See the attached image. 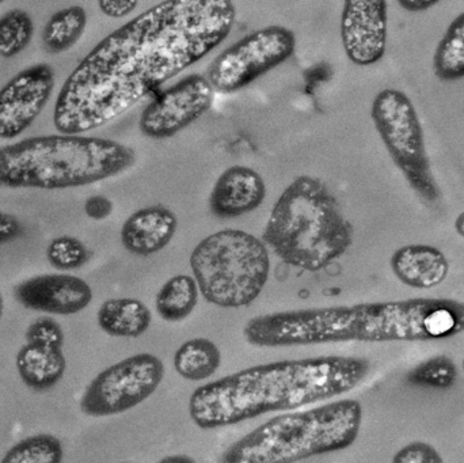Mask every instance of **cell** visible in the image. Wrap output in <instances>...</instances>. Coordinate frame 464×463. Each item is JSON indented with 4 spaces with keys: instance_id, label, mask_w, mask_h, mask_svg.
<instances>
[{
    "instance_id": "6da1fadb",
    "label": "cell",
    "mask_w": 464,
    "mask_h": 463,
    "mask_svg": "<svg viewBox=\"0 0 464 463\" xmlns=\"http://www.w3.org/2000/svg\"><path fill=\"white\" fill-rule=\"evenodd\" d=\"M235 18L232 0H163L139 14L65 79L54 103L57 132L81 135L119 119L225 43Z\"/></svg>"
},
{
    "instance_id": "7a4b0ae2",
    "label": "cell",
    "mask_w": 464,
    "mask_h": 463,
    "mask_svg": "<svg viewBox=\"0 0 464 463\" xmlns=\"http://www.w3.org/2000/svg\"><path fill=\"white\" fill-rule=\"evenodd\" d=\"M370 369L367 359L346 356L259 364L196 389L188 410L201 429L235 426L343 396L357 388Z\"/></svg>"
},
{
    "instance_id": "3957f363",
    "label": "cell",
    "mask_w": 464,
    "mask_h": 463,
    "mask_svg": "<svg viewBox=\"0 0 464 463\" xmlns=\"http://www.w3.org/2000/svg\"><path fill=\"white\" fill-rule=\"evenodd\" d=\"M130 147L94 136H35L0 147V187L68 189L119 176L132 168Z\"/></svg>"
},
{
    "instance_id": "277c9868",
    "label": "cell",
    "mask_w": 464,
    "mask_h": 463,
    "mask_svg": "<svg viewBox=\"0 0 464 463\" xmlns=\"http://www.w3.org/2000/svg\"><path fill=\"white\" fill-rule=\"evenodd\" d=\"M262 241L286 265L319 272L353 244V226L322 179L299 176L273 206Z\"/></svg>"
},
{
    "instance_id": "5b68a950",
    "label": "cell",
    "mask_w": 464,
    "mask_h": 463,
    "mask_svg": "<svg viewBox=\"0 0 464 463\" xmlns=\"http://www.w3.org/2000/svg\"><path fill=\"white\" fill-rule=\"evenodd\" d=\"M362 423L356 400L284 413L256 427L220 457L225 463H292L351 448Z\"/></svg>"
},
{
    "instance_id": "8992f818",
    "label": "cell",
    "mask_w": 464,
    "mask_h": 463,
    "mask_svg": "<svg viewBox=\"0 0 464 463\" xmlns=\"http://www.w3.org/2000/svg\"><path fill=\"white\" fill-rule=\"evenodd\" d=\"M189 264L203 298L222 309L250 306L270 274L265 242L231 228L204 238L193 249Z\"/></svg>"
},
{
    "instance_id": "52a82bcc",
    "label": "cell",
    "mask_w": 464,
    "mask_h": 463,
    "mask_svg": "<svg viewBox=\"0 0 464 463\" xmlns=\"http://www.w3.org/2000/svg\"><path fill=\"white\" fill-rule=\"evenodd\" d=\"M371 119L411 189L428 203L440 198L425 146L424 130L416 106L402 90L384 89L373 98Z\"/></svg>"
},
{
    "instance_id": "ba28073f",
    "label": "cell",
    "mask_w": 464,
    "mask_h": 463,
    "mask_svg": "<svg viewBox=\"0 0 464 463\" xmlns=\"http://www.w3.org/2000/svg\"><path fill=\"white\" fill-rule=\"evenodd\" d=\"M296 51V35L280 24L256 30L223 51L209 65L207 78L215 92L232 94L285 63Z\"/></svg>"
},
{
    "instance_id": "9c48e42d",
    "label": "cell",
    "mask_w": 464,
    "mask_h": 463,
    "mask_svg": "<svg viewBox=\"0 0 464 463\" xmlns=\"http://www.w3.org/2000/svg\"><path fill=\"white\" fill-rule=\"evenodd\" d=\"M165 364L152 353H138L101 371L81 399L90 418L121 415L143 404L160 388Z\"/></svg>"
},
{
    "instance_id": "30bf717a",
    "label": "cell",
    "mask_w": 464,
    "mask_h": 463,
    "mask_svg": "<svg viewBox=\"0 0 464 463\" xmlns=\"http://www.w3.org/2000/svg\"><path fill=\"white\" fill-rule=\"evenodd\" d=\"M214 97L208 78L192 73L146 106L139 128L147 138H173L203 117L212 108Z\"/></svg>"
},
{
    "instance_id": "8fae6325",
    "label": "cell",
    "mask_w": 464,
    "mask_h": 463,
    "mask_svg": "<svg viewBox=\"0 0 464 463\" xmlns=\"http://www.w3.org/2000/svg\"><path fill=\"white\" fill-rule=\"evenodd\" d=\"M54 87L48 63L24 68L0 89V139L11 140L32 127L45 109Z\"/></svg>"
},
{
    "instance_id": "7c38bea8",
    "label": "cell",
    "mask_w": 464,
    "mask_h": 463,
    "mask_svg": "<svg viewBox=\"0 0 464 463\" xmlns=\"http://www.w3.org/2000/svg\"><path fill=\"white\" fill-rule=\"evenodd\" d=\"M387 0H343L341 43L346 57L357 67L378 64L387 51Z\"/></svg>"
},
{
    "instance_id": "4fadbf2b",
    "label": "cell",
    "mask_w": 464,
    "mask_h": 463,
    "mask_svg": "<svg viewBox=\"0 0 464 463\" xmlns=\"http://www.w3.org/2000/svg\"><path fill=\"white\" fill-rule=\"evenodd\" d=\"M14 296L24 309L46 314L73 315L92 304V290L89 283L73 275H40L16 285Z\"/></svg>"
},
{
    "instance_id": "5bb4252c",
    "label": "cell",
    "mask_w": 464,
    "mask_h": 463,
    "mask_svg": "<svg viewBox=\"0 0 464 463\" xmlns=\"http://www.w3.org/2000/svg\"><path fill=\"white\" fill-rule=\"evenodd\" d=\"M266 198L261 174L247 166L235 165L220 174L209 196V208L220 219H235L256 211Z\"/></svg>"
},
{
    "instance_id": "9a60e30c",
    "label": "cell",
    "mask_w": 464,
    "mask_h": 463,
    "mask_svg": "<svg viewBox=\"0 0 464 463\" xmlns=\"http://www.w3.org/2000/svg\"><path fill=\"white\" fill-rule=\"evenodd\" d=\"M179 219L165 206H150L133 212L121 227V244L130 255L147 256L165 249L176 236Z\"/></svg>"
},
{
    "instance_id": "2e32d148",
    "label": "cell",
    "mask_w": 464,
    "mask_h": 463,
    "mask_svg": "<svg viewBox=\"0 0 464 463\" xmlns=\"http://www.w3.org/2000/svg\"><path fill=\"white\" fill-rule=\"evenodd\" d=\"M397 279L408 287L430 290L446 282L450 263L446 255L430 245H406L390 260Z\"/></svg>"
},
{
    "instance_id": "e0dca14e",
    "label": "cell",
    "mask_w": 464,
    "mask_h": 463,
    "mask_svg": "<svg viewBox=\"0 0 464 463\" xmlns=\"http://www.w3.org/2000/svg\"><path fill=\"white\" fill-rule=\"evenodd\" d=\"M16 371L22 382L34 391L54 388L64 377L67 361L62 348L26 342L16 353Z\"/></svg>"
},
{
    "instance_id": "ac0fdd59",
    "label": "cell",
    "mask_w": 464,
    "mask_h": 463,
    "mask_svg": "<svg viewBox=\"0 0 464 463\" xmlns=\"http://www.w3.org/2000/svg\"><path fill=\"white\" fill-rule=\"evenodd\" d=\"M98 325L111 337L138 339L149 331L152 313L135 298H113L103 302L98 310Z\"/></svg>"
},
{
    "instance_id": "d6986e66",
    "label": "cell",
    "mask_w": 464,
    "mask_h": 463,
    "mask_svg": "<svg viewBox=\"0 0 464 463\" xmlns=\"http://www.w3.org/2000/svg\"><path fill=\"white\" fill-rule=\"evenodd\" d=\"M222 366V352L206 337L188 340L174 355L177 374L190 382L209 380Z\"/></svg>"
},
{
    "instance_id": "ffe728a7",
    "label": "cell",
    "mask_w": 464,
    "mask_h": 463,
    "mask_svg": "<svg viewBox=\"0 0 464 463\" xmlns=\"http://www.w3.org/2000/svg\"><path fill=\"white\" fill-rule=\"evenodd\" d=\"M198 282L188 275H177L169 279L155 298L157 313L163 321L179 323L187 320L198 304Z\"/></svg>"
},
{
    "instance_id": "44dd1931",
    "label": "cell",
    "mask_w": 464,
    "mask_h": 463,
    "mask_svg": "<svg viewBox=\"0 0 464 463\" xmlns=\"http://www.w3.org/2000/svg\"><path fill=\"white\" fill-rule=\"evenodd\" d=\"M86 26L87 13L82 5H70L57 11L44 27V48L52 54L70 51L81 40Z\"/></svg>"
},
{
    "instance_id": "7402d4cb",
    "label": "cell",
    "mask_w": 464,
    "mask_h": 463,
    "mask_svg": "<svg viewBox=\"0 0 464 463\" xmlns=\"http://www.w3.org/2000/svg\"><path fill=\"white\" fill-rule=\"evenodd\" d=\"M433 72L441 82L464 79V11L447 27L433 54Z\"/></svg>"
},
{
    "instance_id": "603a6c76",
    "label": "cell",
    "mask_w": 464,
    "mask_h": 463,
    "mask_svg": "<svg viewBox=\"0 0 464 463\" xmlns=\"http://www.w3.org/2000/svg\"><path fill=\"white\" fill-rule=\"evenodd\" d=\"M64 458L62 442L53 435L38 434L15 443L3 463H60Z\"/></svg>"
},
{
    "instance_id": "cb8c5ba5",
    "label": "cell",
    "mask_w": 464,
    "mask_h": 463,
    "mask_svg": "<svg viewBox=\"0 0 464 463\" xmlns=\"http://www.w3.org/2000/svg\"><path fill=\"white\" fill-rule=\"evenodd\" d=\"M34 34L32 16L14 8L0 16V57L13 59L27 48Z\"/></svg>"
},
{
    "instance_id": "d4e9b609",
    "label": "cell",
    "mask_w": 464,
    "mask_h": 463,
    "mask_svg": "<svg viewBox=\"0 0 464 463\" xmlns=\"http://www.w3.org/2000/svg\"><path fill=\"white\" fill-rule=\"evenodd\" d=\"M457 377L458 370L454 362L447 356L440 355L422 362L409 374L408 378L414 385L430 386V388L446 391L455 385Z\"/></svg>"
},
{
    "instance_id": "484cf974",
    "label": "cell",
    "mask_w": 464,
    "mask_h": 463,
    "mask_svg": "<svg viewBox=\"0 0 464 463\" xmlns=\"http://www.w3.org/2000/svg\"><path fill=\"white\" fill-rule=\"evenodd\" d=\"M46 258L57 271H73L89 261L90 252L81 239L64 236L54 238L49 244Z\"/></svg>"
},
{
    "instance_id": "4316f807",
    "label": "cell",
    "mask_w": 464,
    "mask_h": 463,
    "mask_svg": "<svg viewBox=\"0 0 464 463\" xmlns=\"http://www.w3.org/2000/svg\"><path fill=\"white\" fill-rule=\"evenodd\" d=\"M26 342L41 347L62 348L64 344V332L53 318H38L27 328Z\"/></svg>"
},
{
    "instance_id": "83f0119b",
    "label": "cell",
    "mask_w": 464,
    "mask_h": 463,
    "mask_svg": "<svg viewBox=\"0 0 464 463\" xmlns=\"http://www.w3.org/2000/svg\"><path fill=\"white\" fill-rule=\"evenodd\" d=\"M394 463H443L440 454L424 442H414L401 449L394 458Z\"/></svg>"
},
{
    "instance_id": "f1b7e54d",
    "label": "cell",
    "mask_w": 464,
    "mask_h": 463,
    "mask_svg": "<svg viewBox=\"0 0 464 463\" xmlns=\"http://www.w3.org/2000/svg\"><path fill=\"white\" fill-rule=\"evenodd\" d=\"M98 7L103 15L120 19L132 14L138 7L139 0H97Z\"/></svg>"
},
{
    "instance_id": "f546056e",
    "label": "cell",
    "mask_w": 464,
    "mask_h": 463,
    "mask_svg": "<svg viewBox=\"0 0 464 463\" xmlns=\"http://www.w3.org/2000/svg\"><path fill=\"white\" fill-rule=\"evenodd\" d=\"M84 212L92 220H103L113 212V203L105 196H92L84 203Z\"/></svg>"
},
{
    "instance_id": "4dcf8cb0",
    "label": "cell",
    "mask_w": 464,
    "mask_h": 463,
    "mask_svg": "<svg viewBox=\"0 0 464 463\" xmlns=\"http://www.w3.org/2000/svg\"><path fill=\"white\" fill-rule=\"evenodd\" d=\"M24 234L21 222L14 215L0 211V245L10 244Z\"/></svg>"
},
{
    "instance_id": "1f68e13d",
    "label": "cell",
    "mask_w": 464,
    "mask_h": 463,
    "mask_svg": "<svg viewBox=\"0 0 464 463\" xmlns=\"http://www.w3.org/2000/svg\"><path fill=\"white\" fill-rule=\"evenodd\" d=\"M401 8L408 13H424L438 5L441 0H397Z\"/></svg>"
},
{
    "instance_id": "d6a6232c",
    "label": "cell",
    "mask_w": 464,
    "mask_h": 463,
    "mask_svg": "<svg viewBox=\"0 0 464 463\" xmlns=\"http://www.w3.org/2000/svg\"><path fill=\"white\" fill-rule=\"evenodd\" d=\"M163 463H193L195 459L190 458V457L187 456H171L168 457V458L163 459Z\"/></svg>"
},
{
    "instance_id": "836d02e7",
    "label": "cell",
    "mask_w": 464,
    "mask_h": 463,
    "mask_svg": "<svg viewBox=\"0 0 464 463\" xmlns=\"http://www.w3.org/2000/svg\"><path fill=\"white\" fill-rule=\"evenodd\" d=\"M455 231H457L458 236H462L464 238V211L460 212L458 215L457 219H455Z\"/></svg>"
},
{
    "instance_id": "e575fe53",
    "label": "cell",
    "mask_w": 464,
    "mask_h": 463,
    "mask_svg": "<svg viewBox=\"0 0 464 463\" xmlns=\"http://www.w3.org/2000/svg\"><path fill=\"white\" fill-rule=\"evenodd\" d=\"M3 310H5V302H3L2 293H0V320H2Z\"/></svg>"
},
{
    "instance_id": "d590c367",
    "label": "cell",
    "mask_w": 464,
    "mask_h": 463,
    "mask_svg": "<svg viewBox=\"0 0 464 463\" xmlns=\"http://www.w3.org/2000/svg\"><path fill=\"white\" fill-rule=\"evenodd\" d=\"M3 2H5V0H0V5H2Z\"/></svg>"
},
{
    "instance_id": "8d00e7d4",
    "label": "cell",
    "mask_w": 464,
    "mask_h": 463,
    "mask_svg": "<svg viewBox=\"0 0 464 463\" xmlns=\"http://www.w3.org/2000/svg\"><path fill=\"white\" fill-rule=\"evenodd\" d=\"M463 370H464V361H463Z\"/></svg>"
}]
</instances>
